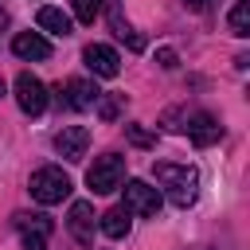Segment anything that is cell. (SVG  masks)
<instances>
[{
  "label": "cell",
  "mask_w": 250,
  "mask_h": 250,
  "mask_svg": "<svg viewBox=\"0 0 250 250\" xmlns=\"http://www.w3.org/2000/svg\"><path fill=\"white\" fill-rule=\"evenodd\" d=\"M121 102H125V94H98V113H102V121H113L117 113H121Z\"/></svg>",
  "instance_id": "obj_17"
},
{
  "label": "cell",
  "mask_w": 250,
  "mask_h": 250,
  "mask_svg": "<svg viewBox=\"0 0 250 250\" xmlns=\"http://www.w3.org/2000/svg\"><path fill=\"white\" fill-rule=\"evenodd\" d=\"M184 4H188L191 12H207V8H211V0H184Z\"/></svg>",
  "instance_id": "obj_21"
},
{
  "label": "cell",
  "mask_w": 250,
  "mask_h": 250,
  "mask_svg": "<svg viewBox=\"0 0 250 250\" xmlns=\"http://www.w3.org/2000/svg\"><path fill=\"white\" fill-rule=\"evenodd\" d=\"M227 23H230V35L246 39V35H250V0H234V8H230V16H227Z\"/></svg>",
  "instance_id": "obj_16"
},
{
  "label": "cell",
  "mask_w": 250,
  "mask_h": 250,
  "mask_svg": "<svg viewBox=\"0 0 250 250\" xmlns=\"http://www.w3.org/2000/svg\"><path fill=\"white\" fill-rule=\"evenodd\" d=\"M121 191H125V211H129V215L152 219V215L160 211V191H156V188H148L145 180H129Z\"/></svg>",
  "instance_id": "obj_5"
},
{
  "label": "cell",
  "mask_w": 250,
  "mask_h": 250,
  "mask_svg": "<svg viewBox=\"0 0 250 250\" xmlns=\"http://www.w3.org/2000/svg\"><path fill=\"white\" fill-rule=\"evenodd\" d=\"M16 105L27 113V117H39L43 109H47V86L31 74V70H23V74H16Z\"/></svg>",
  "instance_id": "obj_4"
},
{
  "label": "cell",
  "mask_w": 250,
  "mask_h": 250,
  "mask_svg": "<svg viewBox=\"0 0 250 250\" xmlns=\"http://www.w3.org/2000/svg\"><path fill=\"white\" fill-rule=\"evenodd\" d=\"M55 148H59V156H66V160H82L86 148H90V129H86V125H62V129L55 133Z\"/></svg>",
  "instance_id": "obj_9"
},
{
  "label": "cell",
  "mask_w": 250,
  "mask_h": 250,
  "mask_svg": "<svg viewBox=\"0 0 250 250\" xmlns=\"http://www.w3.org/2000/svg\"><path fill=\"white\" fill-rule=\"evenodd\" d=\"M70 8H74V20L94 23V20H98V12H102V0H70Z\"/></svg>",
  "instance_id": "obj_18"
},
{
  "label": "cell",
  "mask_w": 250,
  "mask_h": 250,
  "mask_svg": "<svg viewBox=\"0 0 250 250\" xmlns=\"http://www.w3.org/2000/svg\"><path fill=\"white\" fill-rule=\"evenodd\" d=\"M152 180L168 191V199L176 207H191L195 191H199V172L191 164H172V160H156L152 164Z\"/></svg>",
  "instance_id": "obj_1"
},
{
  "label": "cell",
  "mask_w": 250,
  "mask_h": 250,
  "mask_svg": "<svg viewBox=\"0 0 250 250\" xmlns=\"http://www.w3.org/2000/svg\"><path fill=\"white\" fill-rule=\"evenodd\" d=\"M66 227H70V234H74L82 246H90V242H94V207H90L86 199H74V203H70V215H66Z\"/></svg>",
  "instance_id": "obj_11"
},
{
  "label": "cell",
  "mask_w": 250,
  "mask_h": 250,
  "mask_svg": "<svg viewBox=\"0 0 250 250\" xmlns=\"http://www.w3.org/2000/svg\"><path fill=\"white\" fill-rule=\"evenodd\" d=\"M35 23L47 31V35H70V16L62 12V8H39V16H35Z\"/></svg>",
  "instance_id": "obj_13"
},
{
  "label": "cell",
  "mask_w": 250,
  "mask_h": 250,
  "mask_svg": "<svg viewBox=\"0 0 250 250\" xmlns=\"http://www.w3.org/2000/svg\"><path fill=\"white\" fill-rule=\"evenodd\" d=\"M121 180H125V160H121L117 152L98 156V160L90 164V172H86V184H90L94 195H109V191H117Z\"/></svg>",
  "instance_id": "obj_3"
},
{
  "label": "cell",
  "mask_w": 250,
  "mask_h": 250,
  "mask_svg": "<svg viewBox=\"0 0 250 250\" xmlns=\"http://www.w3.org/2000/svg\"><path fill=\"white\" fill-rule=\"evenodd\" d=\"M156 62H160L164 70H176V66H180V59H176L172 47H160V51H156Z\"/></svg>",
  "instance_id": "obj_20"
},
{
  "label": "cell",
  "mask_w": 250,
  "mask_h": 250,
  "mask_svg": "<svg viewBox=\"0 0 250 250\" xmlns=\"http://www.w3.org/2000/svg\"><path fill=\"white\" fill-rule=\"evenodd\" d=\"M0 94H4V82H0Z\"/></svg>",
  "instance_id": "obj_22"
},
{
  "label": "cell",
  "mask_w": 250,
  "mask_h": 250,
  "mask_svg": "<svg viewBox=\"0 0 250 250\" xmlns=\"http://www.w3.org/2000/svg\"><path fill=\"white\" fill-rule=\"evenodd\" d=\"M125 137H129L137 148H152V145H156V133H148V129H141V125H125Z\"/></svg>",
  "instance_id": "obj_19"
},
{
  "label": "cell",
  "mask_w": 250,
  "mask_h": 250,
  "mask_svg": "<svg viewBox=\"0 0 250 250\" xmlns=\"http://www.w3.org/2000/svg\"><path fill=\"white\" fill-rule=\"evenodd\" d=\"M109 23H113L117 39H121L129 51H145V35H141V31H133V27H129V20H121V12H117V8H109Z\"/></svg>",
  "instance_id": "obj_14"
},
{
  "label": "cell",
  "mask_w": 250,
  "mask_h": 250,
  "mask_svg": "<svg viewBox=\"0 0 250 250\" xmlns=\"http://www.w3.org/2000/svg\"><path fill=\"white\" fill-rule=\"evenodd\" d=\"M176 133H188L195 145H211V141H219V137H223L219 121H215L211 113H203V109H188V113H184V125H180Z\"/></svg>",
  "instance_id": "obj_7"
},
{
  "label": "cell",
  "mask_w": 250,
  "mask_h": 250,
  "mask_svg": "<svg viewBox=\"0 0 250 250\" xmlns=\"http://www.w3.org/2000/svg\"><path fill=\"white\" fill-rule=\"evenodd\" d=\"M102 234L105 238H125L129 234V211L125 207H109L102 215Z\"/></svg>",
  "instance_id": "obj_15"
},
{
  "label": "cell",
  "mask_w": 250,
  "mask_h": 250,
  "mask_svg": "<svg viewBox=\"0 0 250 250\" xmlns=\"http://www.w3.org/2000/svg\"><path fill=\"white\" fill-rule=\"evenodd\" d=\"M12 51H16V59H51V43L39 31H16Z\"/></svg>",
  "instance_id": "obj_12"
},
{
  "label": "cell",
  "mask_w": 250,
  "mask_h": 250,
  "mask_svg": "<svg viewBox=\"0 0 250 250\" xmlns=\"http://www.w3.org/2000/svg\"><path fill=\"white\" fill-rule=\"evenodd\" d=\"M0 23H4V12H0Z\"/></svg>",
  "instance_id": "obj_23"
},
{
  "label": "cell",
  "mask_w": 250,
  "mask_h": 250,
  "mask_svg": "<svg viewBox=\"0 0 250 250\" xmlns=\"http://www.w3.org/2000/svg\"><path fill=\"white\" fill-rule=\"evenodd\" d=\"M16 230L23 238V250H47L55 223L47 215H16Z\"/></svg>",
  "instance_id": "obj_6"
},
{
  "label": "cell",
  "mask_w": 250,
  "mask_h": 250,
  "mask_svg": "<svg viewBox=\"0 0 250 250\" xmlns=\"http://www.w3.org/2000/svg\"><path fill=\"white\" fill-rule=\"evenodd\" d=\"M98 94L102 90L90 78H70L66 86H59V105H66V109H90L98 102Z\"/></svg>",
  "instance_id": "obj_8"
},
{
  "label": "cell",
  "mask_w": 250,
  "mask_h": 250,
  "mask_svg": "<svg viewBox=\"0 0 250 250\" xmlns=\"http://www.w3.org/2000/svg\"><path fill=\"white\" fill-rule=\"evenodd\" d=\"M82 59H86V66H90L98 78H117V70H121L117 51H113V47H105V43H90V47L82 51Z\"/></svg>",
  "instance_id": "obj_10"
},
{
  "label": "cell",
  "mask_w": 250,
  "mask_h": 250,
  "mask_svg": "<svg viewBox=\"0 0 250 250\" xmlns=\"http://www.w3.org/2000/svg\"><path fill=\"white\" fill-rule=\"evenodd\" d=\"M70 176L62 172V168H55V164H47V168H35L31 172V180H27V191H31V199L35 203H43V207H55V203H62L66 195H70Z\"/></svg>",
  "instance_id": "obj_2"
}]
</instances>
